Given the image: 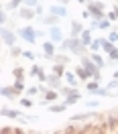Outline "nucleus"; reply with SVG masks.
I'll list each match as a JSON object with an SVG mask.
<instances>
[{"mask_svg":"<svg viewBox=\"0 0 118 134\" xmlns=\"http://www.w3.org/2000/svg\"><path fill=\"white\" fill-rule=\"evenodd\" d=\"M90 12H92L94 18H102L104 14H102V4H94V2H90Z\"/></svg>","mask_w":118,"mask_h":134,"instance_id":"nucleus-1","label":"nucleus"},{"mask_svg":"<svg viewBox=\"0 0 118 134\" xmlns=\"http://www.w3.org/2000/svg\"><path fill=\"white\" fill-rule=\"evenodd\" d=\"M41 92L45 93V100H49V102H53V100H57V93L53 92V90H45V87H41Z\"/></svg>","mask_w":118,"mask_h":134,"instance_id":"nucleus-2","label":"nucleus"},{"mask_svg":"<svg viewBox=\"0 0 118 134\" xmlns=\"http://www.w3.org/2000/svg\"><path fill=\"white\" fill-rule=\"evenodd\" d=\"M23 37H25V41L33 43V41H35V33H33V29H23Z\"/></svg>","mask_w":118,"mask_h":134,"instance_id":"nucleus-3","label":"nucleus"},{"mask_svg":"<svg viewBox=\"0 0 118 134\" xmlns=\"http://www.w3.org/2000/svg\"><path fill=\"white\" fill-rule=\"evenodd\" d=\"M43 51H45L47 57H53V43H45V45H43Z\"/></svg>","mask_w":118,"mask_h":134,"instance_id":"nucleus-4","label":"nucleus"},{"mask_svg":"<svg viewBox=\"0 0 118 134\" xmlns=\"http://www.w3.org/2000/svg\"><path fill=\"white\" fill-rule=\"evenodd\" d=\"M20 16H23V18H33L35 12H33V8H23V10H20Z\"/></svg>","mask_w":118,"mask_h":134,"instance_id":"nucleus-5","label":"nucleus"},{"mask_svg":"<svg viewBox=\"0 0 118 134\" xmlns=\"http://www.w3.org/2000/svg\"><path fill=\"white\" fill-rule=\"evenodd\" d=\"M53 71H55L57 75H63V73H65V63H63V65H61V63H57V65L53 67Z\"/></svg>","mask_w":118,"mask_h":134,"instance_id":"nucleus-6","label":"nucleus"},{"mask_svg":"<svg viewBox=\"0 0 118 134\" xmlns=\"http://www.w3.org/2000/svg\"><path fill=\"white\" fill-rule=\"evenodd\" d=\"M51 12H55L57 16H65V6H63V8H61V6H53Z\"/></svg>","mask_w":118,"mask_h":134,"instance_id":"nucleus-7","label":"nucleus"},{"mask_svg":"<svg viewBox=\"0 0 118 134\" xmlns=\"http://www.w3.org/2000/svg\"><path fill=\"white\" fill-rule=\"evenodd\" d=\"M76 73H77V75H79V77H84V79H85V77H88V75H92L90 71H85V69H82V67H77V69H76Z\"/></svg>","mask_w":118,"mask_h":134,"instance_id":"nucleus-8","label":"nucleus"},{"mask_svg":"<svg viewBox=\"0 0 118 134\" xmlns=\"http://www.w3.org/2000/svg\"><path fill=\"white\" fill-rule=\"evenodd\" d=\"M14 90H17L18 93L25 90V83H23V79H17V83H14Z\"/></svg>","mask_w":118,"mask_h":134,"instance_id":"nucleus-9","label":"nucleus"},{"mask_svg":"<svg viewBox=\"0 0 118 134\" xmlns=\"http://www.w3.org/2000/svg\"><path fill=\"white\" fill-rule=\"evenodd\" d=\"M71 29H73V37H76L77 33H82V25H77L76 20H73V23H71Z\"/></svg>","mask_w":118,"mask_h":134,"instance_id":"nucleus-10","label":"nucleus"},{"mask_svg":"<svg viewBox=\"0 0 118 134\" xmlns=\"http://www.w3.org/2000/svg\"><path fill=\"white\" fill-rule=\"evenodd\" d=\"M102 45H104V49L108 51V53L114 49V45H112V41H110V39H108V41H102Z\"/></svg>","mask_w":118,"mask_h":134,"instance_id":"nucleus-11","label":"nucleus"},{"mask_svg":"<svg viewBox=\"0 0 118 134\" xmlns=\"http://www.w3.org/2000/svg\"><path fill=\"white\" fill-rule=\"evenodd\" d=\"M49 81H51V85H53V87H57V85H59V77H57V73H55V75H51V77H49Z\"/></svg>","mask_w":118,"mask_h":134,"instance_id":"nucleus-12","label":"nucleus"},{"mask_svg":"<svg viewBox=\"0 0 118 134\" xmlns=\"http://www.w3.org/2000/svg\"><path fill=\"white\" fill-rule=\"evenodd\" d=\"M4 39H6V43H8V45H12V41H14V39H12V35H10L8 31H4Z\"/></svg>","mask_w":118,"mask_h":134,"instance_id":"nucleus-13","label":"nucleus"},{"mask_svg":"<svg viewBox=\"0 0 118 134\" xmlns=\"http://www.w3.org/2000/svg\"><path fill=\"white\" fill-rule=\"evenodd\" d=\"M14 75H17L18 79H23V75H25V71H23L20 67H17V69H14Z\"/></svg>","mask_w":118,"mask_h":134,"instance_id":"nucleus-14","label":"nucleus"},{"mask_svg":"<svg viewBox=\"0 0 118 134\" xmlns=\"http://www.w3.org/2000/svg\"><path fill=\"white\" fill-rule=\"evenodd\" d=\"M88 90H90V92H98V83H88Z\"/></svg>","mask_w":118,"mask_h":134,"instance_id":"nucleus-15","label":"nucleus"},{"mask_svg":"<svg viewBox=\"0 0 118 134\" xmlns=\"http://www.w3.org/2000/svg\"><path fill=\"white\" fill-rule=\"evenodd\" d=\"M65 77H67V81H69L71 85H76V75H71V73H67Z\"/></svg>","mask_w":118,"mask_h":134,"instance_id":"nucleus-16","label":"nucleus"},{"mask_svg":"<svg viewBox=\"0 0 118 134\" xmlns=\"http://www.w3.org/2000/svg\"><path fill=\"white\" fill-rule=\"evenodd\" d=\"M82 41H84V43H90V33H88V31L82 35Z\"/></svg>","mask_w":118,"mask_h":134,"instance_id":"nucleus-17","label":"nucleus"},{"mask_svg":"<svg viewBox=\"0 0 118 134\" xmlns=\"http://www.w3.org/2000/svg\"><path fill=\"white\" fill-rule=\"evenodd\" d=\"M110 57H112V59H118V49H116V47L110 51Z\"/></svg>","mask_w":118,"mask_h":134,"instance_id":"nucleus-18","label":"nucleus"},{"mask_svg":"<svg viewBox=\"0 0 118 134\" xmlns=\"http://www.w3.org/2000/svg\"><path fill=\"white\" fill-rule=\"evenodd\" d=\"M51 110H53V112H63V110H65V106H53Z\"/></svg>","mask_w":118,"mask_h":134,"instance_id":"nucleus-19","label":"nucleus"},{"mask_svg":"<svg viewBox=\"0 0 118 134\" xmlns=\"http://www.w3.org/2000/svg\"><path fill=\"white\" fill-rule=\"evenodd\" d=\"M108 39H110L112 43H114V41H118V33H110V37H108Z\"/></svg>","mask_w":118,"mask_h":134,"instance_id":"nucleus-20","label":"nucleus"},{"mask_svg":"<svg viewBox=\"0 0 118 134\" xmlns=\"http://www.w3.org/2000/svg\"><path fill=\"white\" fill-rule=\"evenodd\" d=\"M18 4H20V0H10V8H17Z\"/></svg>","mask_w":118,"mask_h":134,"instance_id":"nucleus-21","label":"nucleus"},{"mask_svg":"<svg viewBox=\"0 0 118 134\" xmlns=\"http://www.w3.org/2000/svg\"><path fill=\"white\" fill-rule=\"evenodd\" d=\"M55 20H57L55 16H49V18H45V23H49V25H55Z\"/></svg>","mask_w":118,"mask_h":134,"instance_id":"nucleus-22","label":"nucleus"},{"mask_svg":"<svg viewBox=\"0 0 118 134\" xmlns=\"http://www.w3.org/2000/svg\"><path fill=\"white\" fill-rule=\"evenodd\" d=\"M10 53H12V55H20V49H17V47H12V49H10Z\"/></svg>","mask_w":118,"mask_h":134,"instance_id":"nucleus-23","label":"nucleus"},{"mask_svg":"<svg viewBox=\"0 0 118 134\" xmlns=\"http://www.w3.org/2000/svg\"><path fill=\"white\" fill-rule=\"evenodd\" d=\"M26 4H31V6H35V4H37V0H26Z\"/></svg>","mask_w":118,"mask_h":134,"instance_id":"nucleus-24","label":"nucleus"},{"mask_svg":"<svg viewBox=\"0 0 118 134\" xmlns=\"http://www.w3.org/2000/svg\"><path fill=\"white\" fill-rule=\"evenodd\" d=\"M59 2H61V4H67V0H59Z\"/></svg>","mask_w":118,"mask_h":134,"instance_id":"nucleus-25","label":"nucleus"},{"mask_svg":"<svg viewBox=\"0 0 118 134\" xmlns=\"http://www.w3.org/2000/svg\"><path fill=\"white\" fill-rule=\"evenodd\" d=\"M116 77H118V71H116Z\"/></svg>","mask_w":118,"mask_h":134,"instance_id":"nucleus-26","label":"nucleus"},{"mask_svg":"<svg viewBox=\"0 0 118 134\" xmlns=\"http://www.w3.org/2000/svg\"><path fill=\"white\" fill-rule=\"evenodd\" d=\"M79 2H84V0H79Z\"/></svg>","mask_w":118,"mask_h":134,"instance_id":"nucleus-27","label":"nucleus"}]
</instances>
